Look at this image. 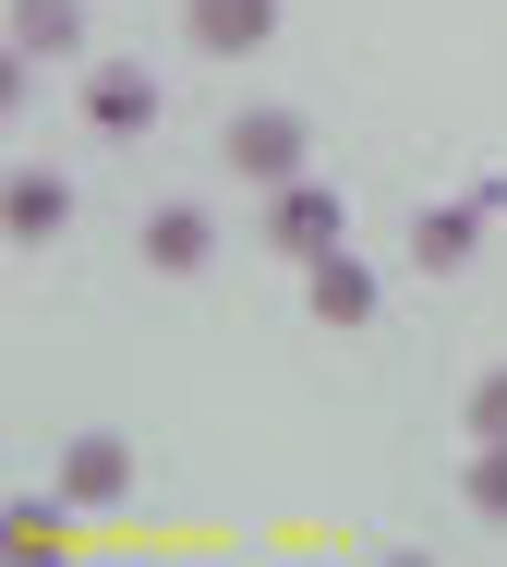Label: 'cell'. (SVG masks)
<instances>
[{"label":"cell","instance_id":"1","mask_svg":"<svg viewBox=\"0 0 507 567\" xmlns=\"http://www.w3.org/2000/svg\"><path fill=\"white\" fill-rule=\"evenodd\" d=\"M218 169H230V182H254V194L302 182V169H314V121L278 110V97H254V110H230V133H218Z\"/></svg>","mask_w":507,"mask_h":567},{"label":"cell","instance_id":"2","mask_svg":"<svg viewBox=\"0 0 507 567\" xmlns=\"http://www.w3.org/2000/svg\"><path fill=\"white\" fill-rule=\"evenodd\" d=\"M254 229H266V254H278V266H327V254L351 241V206L302 169V182H278V194H266V218H254Z\"/></svg>","mask_w":507,"mask_h":567},{"label":"cell","instance_id":"3","mask_svg":"<svg viewBox=\"0 0 507 567\" xmlns=\"http://www.w3.org/2000/svg\"><path fill=\"white\" fill-rule=\"evenodd\" d=\"M496 206H507V182H472V194L423 206V218H411V266H423V278H459V266L484 254V229H496Z\"/></svg>","mask_w":507,"mask_h":567},{"label":"cell","instance_id":"4","mask_svg":"<svg viewBox=\"0 0 507 567\" xmlns=\"http://www.w3.org/2000/svg\"><path fill=\"white\" fill-rule=\"evenodd\" d=\"M49 495H61L73 519L133 507V435H110V423H97V435H73V447H61V471H49Z\"/></svg>","mask_w":507,"mask_h":567},{"label":"cell","instance_id":"5","mask_svg":"<svg viewBox=\"0 0 507 567\" xmlns=\"http://www.w3.org/2000/svg\"><path fill=\"white\" fill-rule=\"evenodd\" d=\"M133 254H145V278H206V266H218V218H206L194 194H169V206H145Z\"/></svg>","mask_w":507,"mask_h":567},{"label":"cell","instance_id":"6","mask_svg":"<svg viewBox=\"0 0 507 567\" xmlns=\"http://www.w3.org/2000/svg\"><path fill=\"white\" fill-rule=\"evenodd\" d=\"M85 133L145 145V133H157V73H145V61H85Z\"/></svg>","mask_w":507,"mask_h":567},{"label":"cell","instance_id":"7","mask_svg":"<svg viewBox=\"0 0 507 567\" xmlns=\"http://www.w3.org/2000/svg\"><path fill=\"white\" fill-rule=\"evenodd\" d=\"M61 229H73V182H61V169H12V182H0V241H12V254H49Z\"/></svg>","mask_w":507,"mask_h":567},{"label":"cell","instance_id":"8","mask_svg":"<svg viewBox=\"0 0 507 567\" xmlns=\"http://www.w3.org/2000/svg\"><path fill=\"white\" fill-rule=\"evenodd\" d=\"M278 12H290V0H182V37H194L206 61H254V49L278 37Z\"/></svg>","mask_w":507,"mask_h":567},{"label":"cell","instance_id":"9","mask_svg":"<svg viewBox=\"0 0 507 567\" xmlns=\"http://www.w3.org/2000/svg\"><path fill=\"white\" fill-rule=\"evenodd\" d=\"M302 302H314V327H339V339H351V327H375V302H386V290H375V266L339 241L327 266H302Z\"/></svg>","mask_w":507,"mask_h":567},{"label":"cell","instance_id":"10","mask_svg":"<svg viewBox=\"0 0 507 567\" xmlns=\"http://www.w3.org/2000/svg\"><path fill=\"white\" fill-rule=\"evenodd\" d=\"M12 49L24 61H85V0H12Z\"/></svg>","mask_w":507,"mask_h":567},{"label":"cell","instance_id":"11","mask_svg":"<svg viewBox=\"0 0 507 567\" xmlns=\"http://www.w3.org/2000/svg\"><path fill=\"white\" fill-rule=\"evenodd\" d=\"M459 423H472V447H507V362H496V374H472Z\"/></svg>","mask_w":507,"mask_h":567},{"label":"cell","instance_id":"12","mask_svg":"<svg viewBox=\"0 0 507 567\" xmlns=\"http://www.w3.org/2000/svg\"><path fill=\"white\" fill-rule=\"evenodd\" d=\"M459 495H472V519H507V447H472Z\"/></svg>","mask_w":507,"mask_h":567}]
</instances>
